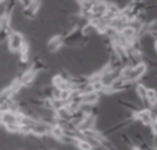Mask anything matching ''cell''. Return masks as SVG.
<instances>
[{
	"instance_id": "10",
	"label": "cell",
	"mask_w": 157,
	"mask_h": 150,
	"mask_svg": "<svg viewBox=\"0 0 157 150\" xmlns=\"http://www.w3.org/2000/svg\"><path fill=\"white\" fill-rule=\"evenodd\" d=\"M157 104V93L153 87H147L146 88V105H149L151 108H154Z\"/></svg>"
},
{
	"instance_id": "3",
	"label": "cell",
	"mask_w": 157,
	"mask_h": 150,
	"mask_svg": "<svg viewBox=\"0 0 157 150\" xmlns=\"http://www.w3.org/2000/svg\"><path fill=\"white\" fill-rule=\"evenodd\" d=\"M36 76H38V70L31 66V67H28L27 70H24L20 76H17V80H18V83L21 86H27V87H28V86L34 84Z\"/></svg>"
},
{
	"instance_id": "15",
	"label": "cell",
	"mask_w": 157,
	"mask_h": 150,
	"mask_svg": "<svg viewBox=\"0 0 157 150\" xmlns=\"http://www.w3.org/2000/svg\"><path fill=\"white\" fill-rule=\"evenodd\" d=\"M131 150H144L143 147L140 146H136V144H133V146H131Z\"/></svg>"
},
{
	"instance_id": "1",
	"label": "cell",
	"mask_w": 157,
	"mask_h": 150,
	"mask_svg": "<svg viewBox=\"0 0 157 150\" xmlns=\"http://www.w3.org/2000/svg\"><path fill=\"white\" fill-rule=\"evenodd\" d=\"M129 119H131L132 122H140V124L144 125V126H150L151 124L157 122L156 114H154V111L153 110H150V108L136 110V111H133L131 114Z\"/></svg>"
},
{
	"instance_id": "12",
	"label": "cell",
	"mask_w": 157,
	"mask_h": 150,
	"mask_svg": "<svg viewBox=\"0 0 157 150\" xmlns=\"http://www.w3.org/2000/svg\"><path fill=\"white\" fill-rule=\"evenodd\" d=\"M75 147L77 150H95L94 146H93L87 139H84V137H78L77 142H76V144H75Z\"/></svg>"
},
{
	"instance_id": "9",
	"label": "cell",
	"mask_w": 157,
	"mask_h": 150,
	"mask_svg": "<svg viewBox=\"0 0 157 150\" xmlns=\"http://www.w3.org/2000/svg\"><path fill=\"white\" fill-rule=\"evenodd\" d=\"M0 124L3 125H10V124H17V118H16V112L11 111H4L0 114Z\"/></svg>"
},
{
	"instance_id": "11",
	"label": "cell",
	"mask_w": 157,
	"mask_h": 150,
	"mask_svg": "<svg viewBox=\"0 0 157 150\" xmlns=\"http://www.w3.org/2000/svg\"><path fill=\"white\" fill-rule=\"evenodd\" d=\"M146 88H147L146 84H143V83H137L136 87H135V93H136L137 98H139L144 105H146Z\"/></svg>"
},
{
	"instance_id": "2",
	"label": "cell",
	"mask_w": 157,
	"mask_h": 150,
	"mask_svg": "<svg viewBox=\"0 0 157 150\" xmlns=\"http://www.w3.org/2000/svg\"><path fill=\"white\" fill-rule=\"evenodd\" d=\"M6 39H7V45H9V51L11 53H18L23 42L25 41L23 33H20V31H13V29H10V33L7 34Z\"/></svg>"
},
{
	"instance_id": "14",
	"label": "cell",
	"mask_w": 157,
	"mask_h": 150,
	"mask_svg": "<svg viewBox=\"0 0 157 150\" xmlns=\"http://www.w3.org/2000/svg\"><path fill=\"white\" fill-rule=\"evenodd\" d=\"M18 135H20V136H31V126H27V125H20Z\"/></svg>"
},
{
	"instance_id": "5",
	"label": "cell",
	"mask_w": 157,
	"mask_h": 150,
	"mask_svg": "<svg viewBox=\"0 0 157 150\" xmlns=\"http://www.w3.org/2000/svg\"><path fill=\"white\" fill-rule=\"evenodd\" d=\"M49 128H51V124L46 121H42L39 119L36 121L35 124L31 126V136H35V137H44L49 133Z\"/></svg>"
},
{
	"instance_id": "7",
	"label": "cell",
	"mask_w": 157,
	"mask_h": 150,
	"mask_svg": "<svg viewBox=\"0 0 157 150\" xmlns=\"http://www.w3.org/2000/svg\"><path fill=\"white\" fill-rule=\"evenodd\" d=\"M65 129H63L62 124H59V122H55V124H51V128H49V136L52 137V139H55V140L60 142V139H62L63 136H65Z\"/></svg>"
},
{
	"instance_id": "4",
	"label": "cell",
	"mask_w": 157,
	"mask_h": 150,
	"mask_svg": "<svg viewBox=\"0 0 157 150\" xmlns=\"http://www.w3.org/2000/svg\"><path fill=\"white\" fill-rule=\"evenodd\" d=\"M42 3L41 2H28V3H23V10H21V13H23V17L28 20H33L34 17L36 16V13L39 11Z\"/></svg>"
},
{
	"instance_id": "6",
	"label": "cell",
	"mask_w": 157,
	"mask_h": 150,
	"mask_svg": "<svg viewBox=\"0 0 157 150\" xmlns=\"http://www.w3.org/2000/svg\"><path fill=\"white\" fill-rule=\"evenodd\" d=\"M63 45H65V35L56 34V35L51 37V39L46 42V49H48L51 53H55V52H58Z\"/></svg>"
},
{
	"instance_id": "8",
	"label": "cell",
	"mask_w": 157,
	"mask_h": 150,
	"mask_svg": "<svg viewBox=\"0 0 157 150\" xmlns=\"http://www.w3.org/2000/svg\"><path fill=\"white\" fill-rule=\"evenodd\" d=\"M52 87L59 88V90H66V88H70V84L60 75H55L52 76Z\"/></svg>"
},
{
	"instance_id": "13",
	"label": "cell",
	"mask_w": 157,
	"mask_h": 150,
	"mask_svg": "<svg viewBox=\"0 0 157 150\" xmlns=\"http://www.w3.org/2000/svg\"><path fill=\"white\" fill-rule=\"evenodd\" d=\"M3 128L7 131V133H10V135H18V128H20V125H18V124L4 125Z\"/></svg>"
}]
</instances>
